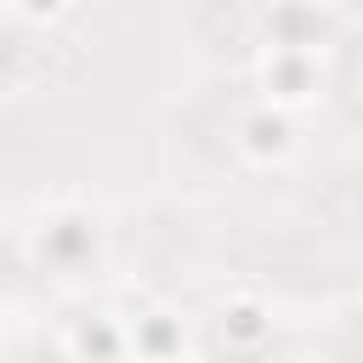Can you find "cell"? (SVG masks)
Segmentation results:
<instances>
[{"instance_id": "6da1fadb", "label": "cell", "mask_w": 363, "mask_h": 363, "mask_svg": "<svg viewBox=\"0 0 363 363\" xmlns=\"http://www.w3.org/2000/svg\"><path fill=\"white\" fill-rule=\"evenodd\" d=\"M329 85V68H323V51H295V45H261L255 57V91L267 108L278 113H301L323 96Z\"/></svg>"}, {"instance_id": "7a4b0ae2", "label": "cell", "mask_w": 363, "mask_h": 363, "mask_svg": "<svg viewBox=\"0 0 363 363\" xmlns=\"http://www.w3.org/2000/svg\"><path fill=\"white\" fill-rule=\"evenodd\" d=\"M34 250H40V267L79 272L102 250V227H96V216L85 204H51L40 216V227H34Z\"/></svg>"}, {"instance_id": "3957f363", "label": "cell", "mask_w": 363, "mask_h": 363, "mask_svg": "<svg viewBox=\"0 0 363 363\" xmlns=\"http://www.w3.org/2000/svg\"><path fill=\"white\" fill-rule=\"evenodd\" d=\"M233 147H238V159H244L250 170H278V164L295 159V147H301V125H295V113H278V108L255 102V108L238 113V125H233Z\"/></svg>"}, {"instance_id": "277c9868", "label": "cell", "mask_w": 363, "mask_h": 363, "mask_svg": "<svg viewBox=\"0 0 363 363\" xmlns=\"http://www.w3.org/2000/svg\"><path fill=\"white\" fill-rule=\"evenodd\" d=\"M335 28H340V11L329 6H272L255 17L261 45H295V51H323Z\"/></svg>"}, {"instance_id": "5b68a950", "label": "cell", "mask_w": 363, "mask_h": 363, "mask_svg": "<svg viewBox=\"0 0 363 363\" xmlns=\"http://www.w3.org/2000/svg\"><path fill=\"white\" fill-rule=\"evenodd\" d=\"M125 329H130V357L136 363H182L187 352V335H182V318L159 301H142L136 312H119Z\"/></svg>"}, {"instance_id": "8992f818", "label": "cell", "mask_w": 363, "mask_h": 363, "mask_svg": "<svg viewBox=\"0 0 363 363\" xmlns=\"http://www.w3.org/2000/svg\"><path fill=\"white\" fill-rule=\"evenodd\" d=\"M62 352L68 363H119L130 357V329L119 312H85L62 329Z\"/></svg>"}, {"instance_id": "52a82bcc", "label": "cell", "mask_w": 363, "mask_h": 363, "mask_svg": "<svg viewBox=\"0 0 363 363\" xmlns=\"http://www.w3.org/2000/svg\"><path fill=\"white\" fill-rule=\"evenodd\" d=\"M272 329H278L272 306L261 295H250V289H238V295H227L216 306V335H221L227 352H261L272 340Z\"/></svg>"}]
</instances>
